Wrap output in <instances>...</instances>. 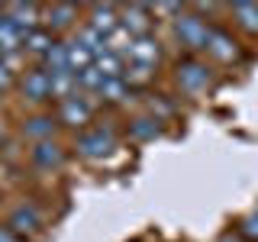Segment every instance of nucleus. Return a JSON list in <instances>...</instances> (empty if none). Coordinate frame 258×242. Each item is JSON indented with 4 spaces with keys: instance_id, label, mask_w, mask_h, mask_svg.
Returning <instances> with one entry per match:
<instances>
[{
    "instance_id": "2eb2a0df",
    "label": "nucleus",
    "mask_w": 258,
    "mask_h": 242,
    "mask_svg": "<svg viewBox=\"0 0 258 242\" xmlns=\"http://www.w3.org/2000/svg\"><path fill=\"white\" fill-rule=\"evenodd\" d=\"M229 16L245 36H258V4H232Z\"/></svg>"
},
{
    "instance_id": "7ed1b4c3",
    "label": "nucleus",
    "mask_w": 258,
    "mask_h": 242,
    "mask_svg": "<svg viewBox=\"0 0 258 242\" xmlns=\"http://www.w3.org/2000/svg\"><path fill=\"white\" fill-rule=\"evenodd\" d=\"M204 52H207L213 62H220V65H232V62L242 58L239 39L232 36L226 26H210V36H207V48H204Z\"/></svg>"
},
{
    "instance_id": "b1692460",
    "label": "nucleus",
    "mask_w": 258,
    "mask_h": 242,
    "mask_svg": "<svg viewBox=\"0 0 258 242\" xmlns=\"http://www.w3.org/2000/svg\"><path fill=\"white\" fill-rule=\"evenodd\" d=\"M75 42H81V45L87 48V52L94 55V58H97V55H103V52H107V39H103L100 32H94L91 26H81V29H78V39H75Z\"/></svg>"
},
{
    "instance_id": "20e7f679",
    "label": "nucleus",
    "mask_w": 258,
    "mask_h": 242,
    "mask_svg": "<svg viewBox=\"0 0 258 242\" xmlns=\"http://www.w3.org/2000/svg\"><path fill=\"white\" fill-rule=\"evenodd\" d=\"M116 149V136L110 126H91L78 136V155L84 158H103Z\"/></svg>"
},
{
    "instance_id": "5701e85b",
    "label": "nucleus",
    "mask_w": 258,
    "mask_h": 242,
    "mask_svg": "<svg viewBox=\"0 0 258 242\" xmlns=\"http://www.w3.org/2000/svg\"><path fill=\"white\" fill-rule=\"evenodd\" d=\"M91 65H94V55L87 52L84 45H81V42H68V71H71V75L91 68Z\"/></svg>"
},
{
    "instance_id": "473e14b6",
    "label": "nucleus",
    "mask_w": 258,
    "mask_h": 242,
    "mask_svg": "<svg viewBox=\"0 0 258 242\" xmlns=\"http://www.w3.org/2000/svg\"><path fill=\"white\" fill-rule=\"evenodd\" d=\"M0 136H4V123H0Z\"/></svg>"
},
{
    "instance_id": "393cba45",
    "label": "nucleus",
    "mask_w": 258,
    "mask_h": 242,
    "mask_svg": "<svg viewBox=\"0 0 258 242\" xmlns=\"http://www.w3.org/2000/svg\"><path fill=\"white\" fill-rule=\"evenodd\" d=\"M75 81H78V91H81V94H97V91L103 87V81H107V78H103L100 71H97L94 65H91V68L78 71V75H75Z\"/></svg>"
},
{
    "instance_id": "0eeeda50",
    "label": "nucleus",
    "mask_w": 258,
    "mask_h": 242,
    "mask_svg": "<svg viewBox=\"0 0 258 242\" xmlns=\"http://www.w3.org/2000/svg\"><path fill=\"white\" fill-rule=\"evenodd\" d=\"M58 123L68 126V129H87V123H91V103L81 94L61 100L58 103Z\"/></svg>"
},
{
    "instance_id": "ddd939ff",
    "label": "nucleus",
    "mask_w": 258,
    "mask_h": 242,
    "mask_svg": "<svg viewBox=\"0 0 258 242\" xmlns=\"http://www.w3.org/2000/svg\"><path fill=\"white\" fill-rule=\"evenodd\" d=\"M42 20H45V29L52 32V36H55V32H64V29L75 26L78 7H75V4H52V7L42 13Z\"/></svg>"
},
{
    "instance_id": "39448f33",
    "label": "nucleus",
    "mask_w": 258,
    "mask_h": 242,
    "mask_svg": "<svg viewBox=\"0 0 258 242\" xmlns=\"http://www.w3.org/2000/svg\"><path fill=\"white\" fill-rule=\"evenodd\" d=\"M7 229L20 239H36L42 232V216H39V210L32 204H20L10 213V220H7Z\"/></svg>"
},
{
    "instance_id": "aec40b11",
    "label": "nucleus",
    "mask_w": 258,
    "mask_h": 242,
    "mask_svg": "<svg viewBox=\"0 0 258 242\" xmlns=\"http://www.w3.org/2000/svg\"><path fill=\"white\" fill-rule=\"evenodd\" d=\"M23 133L36 142H45V139H52V133H55V119L52 116H32V119L23 123Z\"/></svg>"
},
{
    "instance_id": "423d86ee",
    "label": "nucleus",
    "mask_w": 258,
    "mask_h": 242,
    "mask_svg": "<svg viewBox=\"0 0 258 242\" xmlns=\"http://www.w3.org/2000/svg\"><path fill=\"white\" fill-rule=\"evenodd\" d=\"M152 23H155V16H152V10L145 4H133V7H123V10H119V26L133 39L152 36Z\"/></svg>"
},
{
    "instance_id": "412c9836",
    "label": "nucleus",
    "mask_w": 258,
    "mask_h": 242,
    "mask_svg": "<svg viewBox=\"0 0 258 242\" xmlns=\"http://www.w3.org/2000/svg\"><path fill=\"white\" fill-rule=\"evenodd\" d=\"M129 91H133V87H129L123 78H107V81H103V87L97 91V97L107 100V103H123L126 97H129Z\"/></svg>"
},
{
    "instance_id": "4be33fe9",
    "label": "nucleus",
    "mask_w": 258,
    "mask_h": 242,
    "mask_svg": "<svg viewBox=\"0 0 258 242\" xmlns=\"http://www.w3.org/2000/svg\"><path fill=\"white\" fill-rule=\"evenodd\" d=\"M94 68L100 71L103 78H123L126 65H123V55H113V52H103L94 58Z\"/></svg>"
},
{
    "instance_id": "bb28decb",
    "label": "nucleus",
    "mask_w": 258,
    "mask_h": 242,
    "mask_svg": "<svg viewBox=\"0 0 258 242\" xmlns=\"http://www.w3.org/2000/svg\"><path fill=\"white\" fill-rule=\"evenodd\" d=\"M129 45H133V36L119 26V29H113L110 36H107V52H113V55H126L129 52Z\"/></svg>"
},
{
    "instance_id": "9b49d317",
    "label": "nucleus",
    "mask_w": 258,
    "mask_h": 242,
    "mask_svg": "<svg viewBox=\"0 0 258 242\" xmlns=\"http://www.w3.org/2000/svg\"><path fill=\"white\" fill-rule=\"evenodd\" d=\"M126 55H129V62H136V65L155 68V65L161 62V45H158L155 36H139V39H133V45H129Z\"/></svg>"
},
{
    "instance_id": "6e6552de",
    "label": "nucleus",
    "mask_w": 258,
    "mask_h": 242,
    "mask_svg": "<svg viewBox=\"0 0 258 242\" xmlns=\"http://www.w3.org/2000/svg\"><path fill=\"white\" fill-rule=\"evenodd\" d=\"M20 87H23V97H26L29 103L52 100V81H48V71L45 68H29L26 75H23Z\"/></svg>"
},
{
    "instance_id": "c756f323",
    "label": "nucleus",
    "mask_w": 258,
    "mask_h": 242,
    "mask_svg": "<svg viewBox=\"0 0 258 242\" xmlns=\"http://www.w3.org/2000/svg\"><path fill=\"white\" fill-rule=\"evenodd\" d=\"M149 10H152V16H177V13H184V7L181 4H155Z\"/></svg>"
},
{
    "instance_id": "f257e3e1",
    "label": "nucleus",
    "mask_w": 258,
    "mask_h": 242,
    "mask_svg": "<svg viewBox=\"0 0 258 242\" xmlns=\"http://www.w3.org/2000/svg\"><path fill=\"white\" fill-rule=\"evenodd\" d=\"M174 81H177V87H181V94H187V97H204L210 87H213V68H210L207 62H200V58H194V55H187V58H181L177 62V68H174Z\"/></svg>"
},
{
    "instance_id": "7c9ffc66",
    "label": "nucleus",
    "mask_w": 258,
    "mask_h": 242,
    "mask_svg": "<svg viewBox=\"0 0 258 242\" xmlns=\"http://www.w3.org/2000/svg\"><path fill=\"white\" fill-rule=\"evenodd\" d=\"M0 242H16V236L7 229V226H0Z\"/></svg>"
},
{
    "instance_id": "f03ea898",
    "label": "nucleus",
    "mask_w": 258,
    "mask_h": 242,
    "mask_svg": "<svg viewBox=\"0 0 258 242\" xmlns=\"http://www.w3.org/2000/svg\"><path fill=\"white\" fill-rule=\"evenodd\" d=\"M174 36H177V42L184 45V52H187V55H197V52H204V48H207L210 23L200 13L184 10V13L174 16Z\"/></svg>"
},
{
    "instance_id": "72a5a7b5",
    "label": "nucleus",
    "mask_w": 258,
    "mask_h": 242,
    "mask_svg": "<svg viewBox=\"0 0 258 242\" xmlns=\"http://www.w3.org/2000/svg\"><path fill=\"white\" fill-rule=\"evenodd\" d=\"M0 16H4V10H0Z\"/></svg>"
},
{
    "instance_id": "6ab92c4d",
    "label": "nucleus",
    "mask_w": 258,
    "mask_h": 242,
    "mask_svg": "<svg viewBox=\"0 0 258 242\" xmlns=\"http://www.w3.org/2000/svg\"><path fill=\"white\" fill-rule=\"evenodd\" d=\"M42 68L48 71V75H55V71H68V42H58L55 39V45L45 52L42 58Z\"/></svg>"
},
{
    "instance_id": "a211bd4d",
    "label": "nucleus",
    "mask_w": 258,
    "mask_h": 242,
    "mask_svg": "<svg viewBox=\"0 0 258 242\" xmlns=\"http://www.w3.org/2000/svg\"><path fill=\"white\" fill-rule=\"evenodd\" d=\"M48 81H52V100H58V103L78 94V81L71 71H55V75H48Z\"/></svg>"
},
{
    "instance_id": "1a4fd4ad",
    "label": "nucleus",
    "mask_w": 258,
    "mask_h": 242,
    "mask_svg": "<svg viewBox=\"0 0 258 242\" xmlns=\"http://www.w3.org/2000/svg\"><path fill=\"white\" fill-rule=\"evenodd\" d=\"M29 155H32V165L42 168V171H58V168L64 165V149H61L58 142H52V139L36 142Z\"/></svg>"
},
{
    "instance_id": "dca6fc26",
    "label": "nucleus",
    "mask_w": 258,
    "mask_h": 242,
    "mask_svg": "<svg viewBox=\"0 0 258 242\" xmlns=\"http://www.w3.org/2000/svg\"><path fill=\"white\" fill-rule=\"evenodd\" d=\"M23 39H26V36H23V32L7 20V13L0 16V55H4V58H7V55H13L16 48H23Z\"/></svg>"
},
{
    "instance_id": "9d476101",
    "label": "nucleus",
    "mask_w": 258,
    "mask_h": 242,
    "mask_svg": "<svg viewBox=\"0 0 258 242\" xmlns=\"http://www.w3.org/2000/svg\"><path fill=\"white\" fill-rule=\"evenodd\" d=\"M4 13L23 36L32 32V29H39V20H42V10H39L36 4H10V7H4Z\"/></svg>"
},
{
    "instance_id": "a878e982",
    "label": "nucleus",
    "mask_w": 258,
    "mask_h": 242,
    "mask_svg": "<svg viewBox=\"0 0 258 242\" xmlns=\"http://www.w3.org/2000/svg\"><path fill=\"white\" fill-rule=\"evenodd\" d=\"M152 78H155V68H149V65H136V62H129V68L123 71V81L129 87H133V84L142 87V84H149Z\"/></svg>"
},
{
    "instance_id": "2f4dec72",
    "label": "nucleus",
    "mask_w": 258,
    "mask_h": 242,
    "mask_svg": "<svg viewBox=\"0 0 258 242\" xmlns=\"http://www.w3.org/2000/svg\"><path fill=\"white\" fill-rule=\"evenodd\" d=\"M220 242H242V239H239V236H232V232H226V236H223Z\"/></svg>"
},
{
    "instance_id": "c85d7f7f",
    "label": "nucleus",
    "mask_w": 258,
    "mask_h": 242,
    "mask_svg": "<svg viewBox=\"0 0 258 242\" xmlns=\"http://www.w3.org/2000/svg\"><path fill=\"white\" fill-rule=\"evenodd\" d=\"M10 84H13V68L7 65L4 55H0V94H7V91H10Z\"/></svg>"
},
{
    "instance_id": "f8f14e48",
    "label": "nucleus",
    "mask_w": 258,
    "mask_h": 242,
    "mask_svg": "<svg viewBox=\"0 0 258 242\" xmlns=\"http://www.w3.org/2000/svg\"><path fill=\"white\" fill-rule=\"evenodd\" d=\"M87 26L107 39L113 29H119V7H113V4H94V7H91V20H87Z\"/></svg>"
},
{
    "instance_id": "cd10ccee",
    "label": "nucleus",
    "mask_w": 258,
    "mask_h": 242,
    "mask_svg": "<svg viewBox=\"0 0 258 242\" xmlns=\"http://www.w3.org/2000/svg\"><path fill=\"white\" fill-rule=\"evenodd\" d=\"M236 236L239 239H248V242H258V207L239 220V232H236Z\"/></svg>"
},
{
    "instance_id": "f3484780",
    "label": "nucleus",
    "mask_w": 258,
    "mask_h": 242,
    "mask_svg": "<svg viewBox=\"0 0 258 242\" xmlns=\"http://www.w3.org/2000/svg\"><path fill=\"white\" fill-rule=\"evenodd\" d=\"M55 45V36L48 29H32V32H26V39H23V48H26L29 55H39V58H45V52Z\"/></svg>"
},
{
    "instance_id": "4468645a",
    "label": "nucleus",
    "mask_w": 258,
    "mask_h": 242,
    "mask_svg": "<svg viewBox=\"0 0 258 242\" xmlns=\"http://www.w3.org/2000/svg\"><path fill=\"white\" fill-rule=\"evenodd\" d=\"M161 136V116H155V113H142V116H136L133 123H129V139L136 142H152Z\"/></svg>"
}]
</instances>
